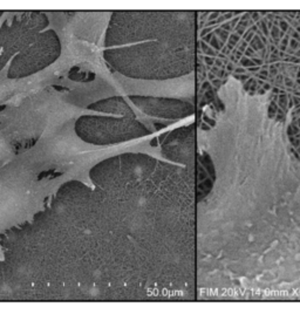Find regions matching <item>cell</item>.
Instances as JSON below:
<instances>
[{"mask_svg": "<svg viewBox=\"0 0 300 314\" xmlns=\"http://www.w3.org/2000/svg\"><path fill=\"white\" fill-rule=\"evenodd\" d=\"M122 41L106 46L118 53L115 73L138 81H171L194 75L197 12L137 11L122 14Z\"/></svg>", "mask_w": 300, "mask_h": 314, "instance_id": "1", "label": "cell"}, {"mask_svg": "<svg viewBox=\"0 0 300 314\" xmlns=\"http://www.w3.org/2000/svg\"><path fill=\"white\" fill-rule=\"evenodd\" d=\"M47 27L60 43L55 60L73 58V67L89 65L93 60L105 61L106 35L113 17L110 11H58L46 12ZM106 62V61H105Z\"/></svg>", "mask_w": 300, "mask_h": 314, "instance_id": "2", "label": "cell"}, {"mask_svg": "<svg viewBox=\"0 0 300 314\" xmlns=\"http://www.w3.org/2000/svg\"><path fill=\"white\" fill-rule=\"evenodd\" d=\"M96 121L93 130H77L75 135L83 142L95 145H110L128 142L148 135L150 131L135 116H114L106 114H93Z\"/></svg>", "mask_w": 300, "mask_h": 314, "instance_id": "3", "label": "cell"}, {"mask_svg": "<svg viewBox=\"0 0 300 314\" xmlns=\"http://www.w3.org/2000/svg\"><path fill=\"white\" fill-rule=\"evenodd\" d=\"M128 99L142 114L161 121L185 119L195 113L196 108L194 99L150 95H129Z\"/></svg>", "mask_w": 300, "mask_h": 314, "instance_id": "4", "label": "cell"}]
</instances>
